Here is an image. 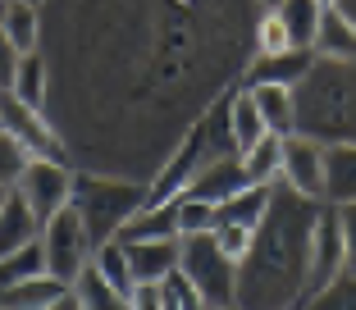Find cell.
Returning <instances> with one entry per match:
<instances>
[{
  "instance_id": "obj_1",
  "label": "cell",
  "mask_w": 356,
  "mask_h": 310,
  "mask_svg": "<svg viewBox=\"0 0 356 310\" xmlns=\"http://www.w3.org/2000/svg\"><path fill=\"white\" fill-rule=\"evenodd\" d=\"M325 201H306L288 187H274L270 210L252 233V251L238 260V310H297L311 265V233Z\"/></svg>"
},
{
  "instance_id": "obj_2",
  "label": "cell",
  "mask_w": 356,
  "mask_h": 310,
  "mask_svg": "<svg viewBox=\"0 0 356 310\" xmlns=\"http://www.w3.org/2000/svg\"><path fill=\"white\" fill-rule=\"evenodd\" d=\"M297 137L320 146H356V60H315L293 87Z\"/></svg>"
},
{
  "instance_id": "obj_3",
  "label": "cell",
  "mask_w": 356,
  "mask_h": 310,
  "mask_svg": "<svg viewBox=\"0 0 356 310\" xmlns=\"http://www.w3.org/2000/svg\"><path fill=\"white\" fill-rule=\"evenodd\" d=\"M69 206L78 210V219L87 228V242L96 251L101 242H115L128 219L147 206V187L128 183V178H105V174H74Z\"/></svg>"
},
{
  "instance_id": "obj_4",
  "label": "cell",
  "mask_w": 356,
  "mask_h": 310,
  "mask_svg": "<svg viewBox=\"0 0 356 310\" xmlns=\"http://www.w3.org/2000/svg\"><path fill=\"white\" fill-rule=\"evenodd\" d=\"M178 269L188 274V283L201 292L210 310L233 306V292H238V265L215 247V238H188L178 242Z\"/></svg>"
},
{
  "instance_id": "obj_5",
  "label": "cell",
  "mask_w": 356,
  "mask_h": 310,
  "mask_svg": "<svg viewBox=\"0 0 356 310\" xmlns=\"http://www.w3.org/2000/svg\"><path fill=\"white\" fill-rule=\"evenodd\" d=\"M42 251H46V274L60 279L64 288H74L78 274H83L87 260H92V242H87V228H83V219H78L74 206L55 210L42 224Z\"/></svg>"
},
{
  "instance_id": "obj_6",
  "label": "cell",
  "mask_w": 356,
  "mask_h": 310,
  "mask_svg": "<svg viewBox=\"0 0 356 310\" xmlns=\"http://www.w3.org/2000/svg\"><path fill=\"white\" fill-rule=\"evenodd\" d=\"M14 192H19V197L32 206V215L46 224L55 210H64V206H69V197H74V169H64L60 160L28 155V165H23Z\"/></svg>"
},
{
  "instance_id": "obj_7",
  "label": "cell",
  "mask_w": 356,
  "mask_h": 310,
  "mask_svg": "<svg viewBox=\"0 0 356 310\" xmlns=\"http://www.w3.org/2000/svg\"><path fill=\"white\" fill-rule=\"evenodd\" d=\"M347 274V260H343V233H338V206H320L315 215V233H311V265H306V288H302V306L315 297V292H325L329 283ZM297 306V310H302Z\"/></svg>"
},
{
  "instance_id": "obj_8",
  "label": "cell",
  "mask_w": 356,
  "mask_h": 310,
  "mask_svg": "<svg viewBox=\"0 0 356 310\" xmlns=\"http://www.w3.org/2000/svg\"><path fill=\"white\" fill-rule=\"evenodd\" d=\"M0 114H5V133H10L28 155L60 160V165L69 160V146H64V137L55 133L51 124H46V114H42V110H28V105L14 101L10 92H0Z\"/></svg>"
},
{
  "instance_id": "obj_9",
  "label": "cell",
  "mask_w": 356,
  "mask_h": 310,
  "mask_svg": "<svg viewBox=\"0 0 356 310\" xmlns=\"http://www.w3.org/2000/svg\"><path fill=\"white\" fill-rule=\"evenodd\" d=\"M279 183L306 201H325V146L311 137H283Z\"/></svg>"
},
{
  "instance_id": "obj_10",
  "label": "cell",
  "mask_w": 356,
  "mask_h": 310,
  "mask_svg": "<svg viewBox=\"0 0 356 310\" xmlns=\"http://www.w3.org/2000/svg\"><path fill=\"white\" fill-rule=\"evenodd\" d=\"M124 247L137 288H160L178 269V238H142V242H124Z\"/></svg>"
},
{
  "instance_id": "obj_11",
  "label": "cell",
  "mask_w": 356,
  "mask_h": 310,
  "mask_svg": "<svg viewBox=\"0 0 356 310\" xmlns=\"http://www.w3.org/2000/svg\"><path fill=\"white\" fill-rule=\"evenodd\" d=\"M242 187H247L242 155H224V160L201 165V174L188 183V192H183V197H197V201H210V206H224L229 197H238Z\"/></svg>"
},
{
  "instance_id": "obj_12",
  "label": "cell",
  "mask_w": 356,
  "mask_h": 310,
  "mask_svg": "<svg viewBox=\"0 0 356 310\" xmlns=\"http://www.w3.org/2000/svg\"><path fill=\"white\" fill-rule=\"evenodd\" d=\"M315 51H283V55H256L247 87H297L311 73Z\"/></svg>"
},
{
  "instance_id": "obj_13",
  "label": "cell",
  "mask_w": 356,
  "mask_h": 310,
  "mask_svg": "<svg viewBox=\"0 0 356 310\" xmlns=\"http://www.w3.org/2000/svg\"><path fill=\"white\" fill-rule=\"evenodd\" d=\"M37 238H42V219L32 215V206L10 187L0 197V256H10L19 247H32Z\"/></svg>"
},
{
  "instance_id": "obj_14",
  "label": "cell",
  "mask_w": 356,
  "mask_h": 310,
  "mask_svg": "<svg viewBox=\"0 0 356 310\" xmlns=\"http://www.w3.org/2000/svg\"><path fill=\"white\" fill-rule=\"evenodd\" d=\"M10 96H14V101H23L28 110H46V96H51V60H46L42 51L19 55Z\"/></svg>"
},
{
  "instance_id": "obj_15",
  "label": "cell",
  "mask_w": 356,
  "mask_h": 310,
  "mask_svg": "<svg viewBox=\"0 0 356 310\" xmlns=\"http://www.w3.org/2000/svg\"><path fill=\"white\" fill-rule=\"evenodd\" d=\"M265 119V133L270 137H297V101L293 87H247Z\"/></svg>"
},
{
  "instance_id": "obj_16",
  "label": "cell",
  "mask_w": 356,
  "mask_h": 310,
  "mask_svg": "<svg viewBox=\"0 0 356 310\" xmlns=\"http://www.w3.org/2000/svg\"><path fill=\"white\" fill-rule=\"evenodd\" d=\"M325 201L329 206L356 201V146H325Z\"/></svg>"
},
{
  "instance_id": "obj_17",
  "label": "cell",
  "mask_w": 356,
  "mask_h": 310,
  "mask_svg": "<svg viewBox=\"0 0 356 310\" xmlns=\"http://www.w3.org/2000/svg\"><path fill=\"white\" fill-rule=\"evenodd\" d=\"M274 14H279V23L288 28V42H293L297 51H311L315 32H320V19H325V0H279Z\"/></svg>"
},
{
  "instance_id": "obj_18",
  "label": "cell",
  "mask_w": 356,
  "mask_h": 310,
  "mask_svg": "<svg viewBox=\"0 0 356 310\" xmlns=\"http://www.w3.org/2000/svg\"><path fill=\"white\" fill-rule=\"evenodd\" d=\"M315 60H356V28L334 10L325 5V19H320V32H315Z\"/></svg>"
},
{
  "instance_id": "obj_19",
  "label": "cell",
  "mask_w": 356,
  "mask_h": 310,
  "mask_svg": "<svg viewBox=\"0 0 356 310\" xmlns=\"http://www.w3.org/2000/svg\"><path fill=\"white\" fill-rule=\"evenodd\" d=\"M64 292H69V288H64L60 279L37 274V279H23V283H14V288L0 292V306H5V310H51Z\"/></svg>"
},
{
  "instance_id": "obj_20",
  "label": "cell",
  "mask_w": 356,
  "mask_h": 310,
  "mask_svg": "<svg viewBox=\"0 0 356 310\" xmlns=\"http://www.w3.org/2000/svg\"><path fill=\"white\" fill-rule=\"evenodd\" d=\"M0 32L10 37V46L19 55H32L37 42H42V10L37 5H23V0H10L5 5V19H0Z\"/></svg>"
},
{
  "instance_id": "obj_21",
  "label": "cell",
  "mask_w": 356,
  "mask_h": 310,
  "mask_svg": "<svg viewBox=\"0 0 356 310\" xmlns=\"http://www.w3.org/2000/svg\"><path fill=\"white\" fill-rule=\"evenodd\" d=\"M229 133H233L238 155H247L261 137H270V133H265L261 110H256V101H252V92H233L229 96Z\"/></svg>"
},
{
  "instance_id": "obj_22",
  "label": "cell",
  "mask_w": 356,
  "mask_h": 310,
  "mask_svg": "<svg viewBox=\"0 0 356 310\" xmlns=\"http://www.w3.org/2000/svg\"><path fill=\"white\" fill-rule=\"evenodd\" d=\"M270 197H274V187H242L238 197L215 206V224H242V228L256 233V224H261L265 210H270Z\"/></svg>"
},
{
  "instance_id": "obj_23",
  "label": "cell",
  "mask_w": 356,
  "mask_h": 310,
  "mask_svg": "<svg viewBox=\"0 0 356 310\" xmlns=\"http://www.w3.org/2000/svg\"><path fill=\"white\" fill-rule=\"evenodd\" d=\"M283 169V137H261L252 151L242 155V174H247V187H274Z\"/></svg>"
},
{
  "instance_id": "obj_24",
  "label": "cell",
  "mask_w": 356,
  "mask_h": 310,
  "mask_svg": "<svg viewBox=\"0 0 356 310\" xmlns=\"http://www.w3.org/2000/svg\"><path fill=\"white\" fill-rule=\"evenodd\" d=\"M92 269L119 292V297H133V292H137L133 269H128V247H124L119 238H115V242H101V247L92 251Z\"/></svg>"
},
{
  "instance_id": "obj_25",
  "label": "cell",
  "mask_w": 356,
  "mask_h": 310,
  "mask_svg": "<svg viewBox=\"0 0 356 310\" xmlns=\"http://www.w3.org/2000/svg\"><path fill=\"white\" fill-rule=\"evenodd\" d=\"M69 292L78 297V306H83V310H133V297H119V292L92 269V260H87V269L78 274V283Z\"/></svg>"
},
{
  "instance_id": "obj_26",
  "label": "cell",
  "mask_w": 356,
  "mask_h": 310,
  "mask_svg": "<svg viewBox=\"0 0 356 310\" xmlns=\"http://www.w3.org/2000/svg\"><path fill=\"white\" fill-rule=\"evenodd\" d=\"M215 233V206L197 197H174V238L188 242V238H206Z\"/></svg>"
},
{
  "instance_id": "obj_27",
  "label": "cell",
  "mask_w": 356,
  "mask_h": 310,
  "mask_svg": "<svg viewBox=\"0 0 356 310\" xmlns=\"http://www.w3.org/2000/svg\"><path fill=\"white\" fill-rule=\"evenodd\" d=\"M37 274H46L42 238L32 242V247H19V251H10V256H0V292L14 288V283H23V279H37Z\"/></svg>"
},
{
  "instance_id": "obj_28",
  "label": "cell",
  "mask_w": 356,
  "mask_h": 310,
  "mask_svg": "<svg viewBox=\"0 0 356 310\" xmlns=\"http://www.w3.org/2000/svg\"><path fill=\"white\" fill-rule=\"evenodd\" d=\"M302 310H356V274H338L325 292H315Z\"/></svg>"
},
{
  "instance_id": "obj_29",
  "label": "cell",
  "mask_w": 356,
  "mask_h": 310,
  "mask_svg": "<svg viewBox=\"0 0 356 310\" xmlns=\"http://www.w3.org/2000/svg\"><path fill=\"white\" fill-rule=\"evenodd\" d=\"M252 42H256V55H283V51H297V46L288 42V28L279 23V14H274V10L265 14L261 23H256V37H252Z\"/></svg>"
},
{
  "instance_id": "obj_30",
  "label": "cell",
  "mask_w": 356,
  "mask_h": 310,
  "mask_svg": "<svg viewBox=\"0 0 356 310\" xmlns=\"http://www.w3.org/2000/svg\"><path fill=\"white\" fill-rule=\"evenodd\" d=\"M23 165H28V151H23V146L14 142L10 133H0V197H5V192L19 183Z\"/></svg>"
},
{
  "instance_id": "obj_31",
  "label": "cell",
  "mask_w": 356,
  "mask_h": 310,
  "mask_svg": "<svg viewBox=\"0 0 356 310\" xmlns=\"http://www.w3.org/2000/svg\"><path fill=\"white\" fill-rule=\"evenodd\" d=\"M210 238H215V247H220L233 265L252 251V228H242V224H215V233H210Z\"/></svg>"
},
{
  "instance_id": "obj_32",
  "label": "cell",
  "mask_w": 356,
  "mask_h": 310,
  "mask_svg": "<svg viewBox=\"0 0 356 310\" xmlns=\"http://www.w3.org/2000/svg\"><path fill=\"white\" fill-rule=\"evenodd\" d=\"M338 233H343L347 274H356V201H352V206H338Z\"/></svg>"
},
{
  "instance_id": "obj_33",
  "label": "cell",
  "mask_w": 356,
  "mask_h": 310,
  "mask_svg": "<svg viewBox=\"0 0 356 310\" xmlns=\"http://www.w3.org/2000/svg\"><path fill=\"white\" fill-rule=\"evenodd\" d=\"M14 69H19V51H14V46H10V37L0 32V92H10Z\"/></svg>"
},
{
  "instance_id": "obj_34",
  "label": "cell",
  "mask_w": 356,
  "mask_h": 310,
  "mask_svg": "<svg viewBox=\"0 0 356 310\" xmlns=\"http://www.w3.org/2000/svg\"><path fill=\"white\" fill-rule=\"evenodd\" d=\"M133 310H160V288H137L133 292Z\"/></svg>"
},
{
  "instance_id": "obj_35",
  "label": "cell",
  "mask_w": 356,
  "mask_h": 310,
  "mask_svg": "<svg viewBox=\"0 0 356 310\" xmlns=\"http://www.w3.org/2000/svg\"><path fill=\"white\" fill-rule=\"evenodd\" d=\"M334 10H338V14H343V19L356 28V0H334Z\"/></svg>"
},
{
  "instance_id": "obj_36",
  "label": "cell",
  "mask_w": 356,
  "mask_h": 310,
  "mask_svg": "<svg viewBox=\"0 0 356 310\" xmlns=\"http://www.w3.org/2000/svg\"><path fill=\"white\" fill-rule=\"evenodd\" d=\"M51 310H83V306H78V297H74V292H64V297L60 301H55V306Z\"/></svg>"
},
{
  "instance_id": "obj_37",
  "label": "cell",
  "mask_w": 356,
  "mask_h": 310,
  "mask_svg": "<svg viewBox=\"0 0 356 310\" xmlns=\"http://www.w3.org/2000/svg\"><path fill=\"white\" fill-rule=\"evenodd\" d=\"M23 5H37V10H42V5H46V0H23Z\"/></svg>"
},
{
  "instance_id": "obj_38",
  "label": "cell",
  "mask_w": 356,
  "mask_h": 310,
  "mask_svg": "<svg viewBox=\"0 0 356 310\" xmlns=\"http://www.w3.org/2000/svg\"><path fill=\"white\" fill-rule=\"evenodd\" d=\"M5 5H10V0H0V19H5Z\"/></svg>"
},
{
  "instance_id": "obj_39",
  "label": "cell",
  "mask_w": 356,
  "mask_h": 310,
  "mask_svg": "<svg viewBox=\"0 0 356 310\" xmlns=\"http://www.w3.org/2000/svg\"><path fill=\"white\" fill-rule=\"evenodd\" d=\"M261 5H270V10H274V5H279V0H261Z\"/></svg>"
},
{
  "instance_id": "obj_40",
  "label": "cell",
  "mask_w": 356,
  "mask_h": 310,
  "mask_svg": "<svg viewBox=\"0 0 356 310\" xmlns=\"http://www.w3.org/2000/svg\"><path fill=\"white\" fill-rule=\"evenodd\" d=\"M0 133H5V114H0Z\"/></svg>"
},
{
  "instance_id": "obj_41",
  "label": "cell",
  "mask_w": 356,
  "mask_h": 310,
  "mask_svg": "<svg viewBox=\"0 0 356 310\" xmlns=\"http://www.w3.org/2000/svg\"><path fill=\"white\" fill-rule=\"evenodd\" d=\"M224 310H238V306H224Z\"/></svg>"
},
{
  "instance_id": "obj_42",
  "label": "cell",
  "mask_w": 356,
  "mask_h": 310,
  "mask_svg": "<svg viewBox=\"0 0 356 310\" xmlns=\"http://www.w3.org/2000/svg\"><path fill=\"white\" fill-rule=\"evenodd\" d=\"M325 5H334V0H325Z\"/></svg>"
},
{
  "instance_id": "obj_43",
  "label": "cell",
  "mask_w": 356,
  "mask_h": 310,
  "mask_svg": "<svg viewBox=\"0 0 356 310\" xmlns=\"http://www.w3.org/2000/svg\"><path fill=\"white\" fill-rule=\"evenodd\" d=\"M0 310H5V306H0Z\"/></svg>"
}]
</instances>
